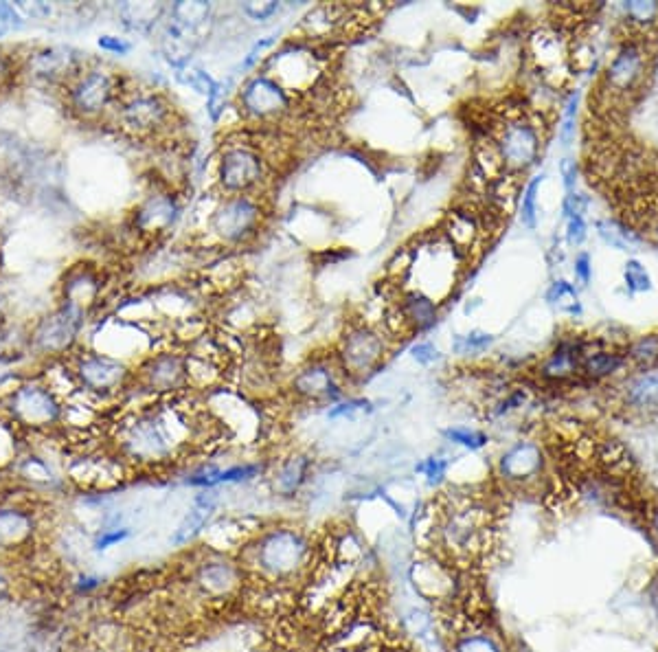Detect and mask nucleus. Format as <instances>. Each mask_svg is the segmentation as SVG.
Returning a JSON list of instances; mask_svg holds the SVG:
<instances>
[{"label": "nucleus", "instance_id": "f257e3e1", "mask_svg": "<svg viewBox=\"0 0 658 652\" xmlns=\"http://www.w3.org/2000/svg\"><path fill=\"white\" fill-rule=\"evenodd\" d=\"M196 431L198 420L180 407L154 404L123 415L115 429V444L126 462L156 466L174 462Z\"/></svg>", "mask_w": 658, "mask_h": 652}, {"label": "nucleus", "instance_id": "f03ea898", "mask_svg": "<svg viewBox=\"0 0 658 652\" xmlns=\"http://www.w3.org/2000/svg\"><path fill=\"white\" fill-rule=\"evenodd\" d=\"M0 418L16 431L47 435L64 424V398L42 376L25 378L0 400Z\"/></svg>", "mask_w": 658, "mask_h": 652}, {"label": "nucleus", "instance_id": "7ed1b4c3", "mask_svg": "<svg viewBox=\"0 0 658 652\" xmlns=\"http://www.w3.org/2000/svg\"><path fill=\"white\" fill-rule=\"evenodd\" d=\"M64 106L79 121H99L115 110L121 77L101 64H84L62 88Z\"/></svg>", "mask_w": 658, "mask_h": 652}, {"label": "nucleus", "instance_id": "20e7f679", "mask_svg": "<svg viewBox=\"0 0 658 652\" xmlns=\"http://www.w3.org/2000/svg\"><path fill=\"white\" fill-rule=\"evenodd\" d=\"M490 521L479 505L461 499L448 505L437 523V543L455 558H472L485 549Z\"/></svg>", "mask_w": 658, "mask_h": 652}, {"label": "nucleus", "instance_id": "39448f33", "mask_svg": "<svg viewBox=\"0 0 658 652\" xmlns=\"http://www.w3.org/2000/svg\"><path fill=\"white\" fill-rule=\"evenodd\" d=\"M650 60L652 53L645 38H632L623 42L617 53L612 55L604 77H601L597 101L608 106L610 99L626 101L630 95L639 93L645 84V77L650 73Z\"/></svg>", "mask_w": 658, "mask_h": 652}, {"label": "nucleus", "instance_id": "423d86ee", "mask_svg": "<svg viewBox=\"0 0 658 652\" xmlns=\"http://www.w3.org/2000/svg\"><path fill=\"white\" fill-rule=\"evenodd\" d=\"M117 126L136 139H154L169 132L174 121V108L154 91H123L115 110Z\"/></svg>", "mask_w": 658, "mask_h": 652}, {"label": "nucleus", "instance_id": "0eeeda50", "mask_svg": "<svg viewBox=\"0 0 658 652\" xmlns=\"http://www.w3.org/2000/svg\"><path fill=\"white\" fill-rule=\"evenodd\" d=\"M84 323L86 317L82 312L64 308L58 303L53 310L44 312L40 319L31 323L29 352L44 358V361H58V358L68 356L77 347Z\"/></svg>", "mask_w": 658, "mask_h": 652}, {"label": "nucleus", "instance_id": "6e6552de", "mask_svg": "<svg viewBox=\"0 0 658 652\" xmlns=\"http://www.w3.org/2000/svg\"><path fill=\"white\" fill-rule=\"evenodd\" d=\"M66 358V365L71 367L77 391H84L86 396H115L130 380L128 365L110 354H101L97 350H73Z\"/></svg>", "mask_w": 658, "mask_h": 652}, {"label": "nucleus", "instance_id": "1a4fd4ad", "mask_svg": "<svg viewBox=\"0 0 658 652\" xmlns=\"http://www.w3.org/2000/svg\"><path fill=\"white\" fill-rule=\"evenodd\" d=\"M494 148L507 172H527L538 161L542 150L540 126L523 112L509 115L496 130Z\"/></svg>", "mask_w": 658, "mask_h": 652}, {"label": "nucleus", "instance_id": "9d476101", "mask_svg": "<svg viewBox=\"0 0 658 652\" xmlns=\"http://www.w3.org/2000/svg\"><path fill=\"white\" fill-rule=\"evenodd\" d=\"M262 222V207L259 202L246 194L226 196L218 207L213 209L209 229L224 244H240L259 231Z\"/></svg>", "mask_w": 658, "mask_h": 652}, {"label": "nucleus", "instance_id": "9b49d317", "mask_svg": "<svg viewBox=\"0 0 658 652\" xmlns=\"http://www.w3.org/2000/svg\"><path fill=\"white\" fill-rule=\"evenodd\" d=\"M84 64L82 53L71 47H42L29 51L22 58L20 73L36 84L64 88Z\"/></svg>", "mask_w": 658, "mask_h": 652}, {"label": "nucleus", "instance_id": "f8f14e48", "mask_svg": "<svg viewBox=\"0 0 658 652\" xmlns=\"http://www.w3.org/2000/svg\"><path fill=\"white\" fill-rule=\"evenodd\" d=\"M40 532V516L29 503L0 499V556L31 552Z\"/></svg>", "mask_w": 658, "mask_h": 652}, {"label": "nucleus", "instance_id": "ddd939ff", "mask_svg": "<svg viewBox=\"0 0 658 652\" xmlns=\"http://www.w3.org/2000/svg\"><path fill=\"white\" fill-rule=\"evenodd\" d=\"M264 178V159L251 145H229L220 156L218 181L229 196L246 194Z\"/></svg>", "mask_w": 658, "mask_h": 652}, {"label": "nucleus", "instance_id": "4468645a", "mask_svg": "<svg viewBox=\"0 0 658 652\" xmlns=\"http://www.w3.org/2000/svg\"><path fill=\"white\" fill-rule=\"evenodd\" d=\"M136 382L147 393H172L187 387V354L165 350L147 356L136 372Z\"/></svg>", "mask_w": 658, "mask_h": 652}, {"label": "nucleus", "instance_id": "2eb2a0df", "mask_svg": "<svg viewBox=\"0 0 658 652\" xmlns=\"http://www.w3.org/2000/svg\"><path fill=\"white\" fill-rule=\"evenodd\" d=\"M384 358V339L369 325L349 328L340 343V365L349 376H367Z\"/></svg>", "mask_w": 658, "mask_h": 652}, {"label": "nucleus", "instance_id": "dca6fc26", "mask_svg": "<svg viewBox=\"0 0 658 652\" xmlns=\"http://www.w3.org/2000/svg\"><path fill=\"white\" fill-rule=\"evenodd\" d=\"M240 106L244 115L257 121L279 119L290 108V95L275 77L255 75L248 80L240 93Z\"/></svg>", "mask_w": 658, "mask_h": 652}, {"label": "nucleus", "instance_id": "f3484780", "mask_svg": "<svg viewBox=\"0 0 658 652\" xmlns=\"http://www.w3.org/2000/svg\"><path fill=\"white\" fill-rule=\"evenodd\" d=\"M101 290H104V277L99 268L90 262H77L62 275L60 306L88 317V312L97 306Z\"/></svg>", "mask_w": 658, "mask_h": 652}, {"label": "nucleus", "instance_id": "a211bd4d", "mask_svg": "<svg viewBox=\"0 0 658 652\" xmlns=\"http://www.w3.org/2000/svg\"><path fill=\"white\" fill-rule=\"evenodd\" d=\"M180 216V202L172 191H152L147 194L132 213V229L139 235H161L174 227Z\"/></svg>", "mask_w": 658, "mask_h": 652}, {"label": "nucleus", "instance_id": "6ab92c4d", "mask_svg": "<svg viewBox=\"0 0 658 652\" xmlns=\"http://www.w3.org/2000/svg\"><path fill=\"white\" fill-rule=\"evenodd\" d=\"M531 53L533 60L538 62V69L549 77L553 71H564L571 60V47L562 40L558 31H538L531 38Z\"/></svg>", "mask_w": 658, "mask_h": 652}, {"label": "nucleus", "instance_id": "aec40b11", "mask_svg": "<svg viewBox=\"0 0 658 652\" xmlns=\"http://www.w3.org/2000/svg\"><path fill=\"white\" fill-rule=\"evenodd\" d=\"M292 387L305 398H336L340 396V387L336 382L334 367L325 361L310 363L294 376Z\"/></svg>", "mask_w": 658, "mask_h": 652}, {"label": "nucleus", "instance_id": "412c9836", "mask_svg": "<svg viewBox=\"0 0 658 652\" xmlns=\"http://www.w3.org/2000/svg\"><path fill=\"white\" fill-rule=\"evenodd\" d=\"M542 468V453L536 444L520 442L501 459V472L512 481H527Z\"/></svg>", "mask_w": 658, "mask_h": 652}, {"label": "nucleus", "instance_id": "4be33fe9", "mask_svg": "<svg viewBox=\"0 0 658 652\" xmlns=\"http://www.w3.org/2000/svg\"><path fill=\"white\" fill-rule=\"evenodd\" d=\"M623 400L630 409H658V367L641 369L639 374H634L623 387Z\"/></svg>", "mask_w": 658, "mask_h": 652}, {"label": "nucleus", "instance_id": "5701e85b", "mask_svg": "<svg viewBox=\"0 0 658 652\" xmlns=\"http://www.w3.org/2000/svg\"><path fill=\"white\" fill-rule=\"evenodd\" d=\"M400 312L411 332L428 330L437 321V303L422 290H413L404 295L400 301Z\"/></svg>", "mask_w": 658, "mask_h": 652}, {"label": "nucleus", "instance_id": "b1692460", "mask_svg": "<svg viewBox=\"0 0 658 652\" xmlns=\"http://www.w3.org/2000/svg\"><path fill=\"white\" fill-rule=\"evenodd\" d=\"M211 18V5L207 3H176L169 9V20L176 29L185 33L187 38L198 40L200 29L207 25Z\"/></svg>", "mask_w": 658, "mask_h": 652}, {"label": "nucleus", "instance_id": "393cba45", "mask_svg": "<svg viewBox=\"0 0 658 652\" xmlns=\"http://www.w3.org/2000/svg\"><path fill=\"white\" fill-rule=\"evenodd\" d=\"M123 25L136 33L152 31L158 20L163 18L165 7L154 3H128L119 9Z\"/></svg>", "mask_w": 658, "mask_h": 652}, {"label": "nucleus", "instance_id": "a878e982", "mask_svg": "<svg viewBox=\"0 0 658 652\" xmlns=\"http://www.w3.org/2000/svg\"><path fill=\"white\" fill-rule=\"evenodd\" d=\"M481 227L470 211H455L448 218V238L452 249H470L479 238Z\"/></svg>", "mask_w": 658, "mask_h": 652}, {"label": "nucleus", "instance_id": "bb28decb", "mask_svg": "<svg viewBox=\"0 0 658 652\" xmlns=\"http://www.w3.org/2000/svg\"><path fill=\"white\" fill-rule=\"evenodd\" d=\"M599 238L617 251H634L641 244L637 231H632L628 224L619 220H599L597 222Z\"/></svg>", "mask_w": 658, "mask_h": 652}, {"label": "nucleus", "instance_id": "cd10ccee", "mask_svg": "<svg viewBox=\"0 0 658 652\" xmlns=\"http://www.w3.org/2000/svg\"><path fill=\"white\" fill-rule=\"evenodd\" d=\"M577 361H580V352H577V347L569 345V343H562L558 350L547 358V363L542 365V376L549 380L569 378L575 374Z\"/></svg>", "mask_w": 658, "mask_h": 652}, {"label": "nucleus", "instance_id": "c85d7f7f", "mask_svg": "<svg viewBox=\"0 0 658 652\" xmlns=\"http://www.w3.org/2000/svg\"><path fill=\"white\" fill-rule=\"evenodd\" d=\"M623 18L630 22V27L639 29L641 33L650 31L658 25V3L654 0H630L621 5Z\"/></svg>", "mask_w": 658, "mask_h": 652}, {"label": "nucleus", "instance_id": "c756f323", "mask_svg": "<svg viewBox=\"0 0 658 652\" xmlns=\"http://www.w3.org/2000/svg\"><path fill=\"white\" fill-rule=\"evenodd\" d=\"M549 303L553 308H558L560 312H566V314H577V317H580L582 314V303H580V297H577V292L575 288L569 284V281H553V286L549 290V295H547Z\"/></svg>", "mask_w": 658, "mask_h": 652}, {"label": "nucleus", "instance_id": "7c9ffc66", "mask_svg": "<svg viewBox=\"0 0 658 652\" xmlns=\"http://www.w3.org/2000/svg\"><path fill=\"white\" fill-rule=\"evenodd\" d=\"M626 358L643 369L654 367L658 363V334H645L639 336L637 341H632L628 345Z\"/></svg>", "mask_w": 658, "mask_h": 652}, {"label": "nucleus", "instance_id": "2f4dec72", "mask_svg": "<svg viewBox=\"0 0 658 652\" xmlns=\"http://www.w3.org/2000/svg\"><path fill=\"white\" fill-rule=\"evenodd\" d=\"M623 363H626V358L615 352L588 354L584 361V372L591 378H606L615 374Z\"/></svg>", "mask_w": 658, "mask_h": 652}, {"label": "nucleus", "instance_id": "473e14b6", "mask_svg": "<svg viewBox=\"0 0 658 652\" xmlns=\"http://www.w3.org/2000/svg\"><path fill=\"white\" fill-rule=\"evenodd\" d=\"M16 459H18L16 470L22 479H27L31 483H42V486H47V483L53 481V472L42 457L25 455V457H16Z\"/></svg>", "mask_w": 658, "mask_h": 652}, {"label": "nucleus", "instance_id": "72a5a7b5", "mask_svg": "<svg viewBox=\"0 0 658 652\" xmlns=\"http://www.w3.org/2000/svg\"><path fill=\"white\" fill-rule=\"evenodd\" d=\"M22 69V58H16L14 53H9L5 49H0V93L9 91L18 77Z\"/></svg>", "mask_w": 658, "mask_h": 652}, {"label": "nucleus", "instance_id": "f704fd0d", "mask_svg": "<svg viewBox=\"0 0 658 652\" xmlns=\"http://www.w3.org/2000/svg\"><path fill=\"white\" fill-rule=\"evenodd\" d=\"M494 343V339L490 334H485V332H470V334H465V336H457L455 343H452V347H455V352L459 354H479L483 350H487V347H490Z\"/></svg>", "mask_w": 658, "mask_h": 652}, {"label": "nucleus", "instance_id": "c9c22d12", "mask_svg": "<svg viewBox=\"0 0 658 652\" xmlns=\"http://www.w3.org/2000/svg\"><path fill=\"white\" fill-rule=\"evenodd\" d=\"M623 277H626V286L632 292H648L652 290V279L650 273L645 271V266L637 260H628L626 262V271H623Z\"/></svg>", "mask_w": 658, "mask_h": 652}, {"label": "nucleus", "instance_id": "e433bc0d", "mask_svg": "<svg viewBox=\"0 0 658 652\" xmlns=\"http://www.w3.org/2000/svg\"><path fill=\"white\" fill-rule=\"evenodd\" d=\"M542 178L544 176L533 178L523 194V213H520V218H523V224L527 229H536V205H538V189L542 185Z\"/></svg>", "mask_w": 658, "mask_h": 652}, {"label": "nucleus", "instance_id": "4c0bfd02", "mask_svg": "<svg viewBox=\"0 0 658 652\" xmlns=\"http://www.w3.org/2000/svg\"><path fill=\"white\" fill-rule=\"evenodd\" d=\"M178 80L194 88V91L202 93V95H211V91L215 88V82L211 80V77L200 71V69H194V66H183V69H180L178 73Z\"/></svg>", "mask_w": 658, "mask_h": 652}, {"label": "nucleus", "instance_id": "58836bf2", "mask_svg": "<svg viewBox=\"0 0 658 652\" xmlns=\"http://www.w3.org/2000/svg\"><path fill=\"white\" fill-rule=\"evenodd\" d=\"M207 514H209V508H204V505H196V508L187 514V519L183 521V525L178 527V534L174 536V541L176 543L189 541V538L200 530V525L204 523V516H207Z\"/></svg>", "mask_w": 658, "mask_h": 652}, {"label": "nucleus", "instance_id": "ea45409f", "mask_svg": "<svg viewBox=\"0 0 658 652\" xmlns=\"http://www.w3.org/2000/svg\"><path fill=\"white\" fill-rule=\"evenodd\" d=\"M577 101H580V95L573 93L566 101V110H564V121L560 128V141L564 148H569L575 139V117H577Z\"/></svg>", "mask_w": 658, "mask_h": 652}, {"label": "nucleus", "instance_id": "a19ab883", "mask_svg": "<svg viewBox=\"0 0 658 652\" xmlns=\"http://www.w3.org/2000/svg\"><path fill=\"white\" fill-rule=\"evenodd\" d=\"M0 25H3L7 31L22 29L25 27V16L20 14L16 5L0 3Z\"/></svg>", "mask_w": 658, "mask_h": 652}, {"label": "nucleus", "instance_id": "79ce46f5", "mask_svg": "<svg viewBox=\"0 0 658 652\" xmlns=\"http://www.w3.org/2000/svg\"><path fill=\"white\" fill-rule=\"evenodd\" d=\"M16 7L25 20H47L53 14L49 3H16Z\"/></svg>", "mask_w": 658, "mask_h": 652}, {"label": "nucleus", "instance_id": "37998d69", "mask_svg": "<svg viewBox=\"0 0 658 652\" xmlns=\"http://www.w3.org/2000/svg\"><path fill=\"white\" fill-rule=\"evenodd\" d=\"M279 3H272V0H268V3H246L244 5V11L248 16H251L253 20H259V22H264L268 18H272L279 11Z\"/></svg>", "mask_w": 658, "mask_h": 652}, {"label": "nucleus", "instance_id": "c03bdc74", "mask_svg": "<svg viewBox=\"0 0 658 652\" xmlns=\"http://www.w3.org/2000/svg\"><path fill=\"white\" fill-rule=\"evenodd\" d=\"M99 49L112 53V55H126L132 51V44L126 38H119V36H101Z\"/></svg>", "mask_w": 658, "mask_h": 652}, {"label": "nucleus", "instance_id": "a18cd8bd", "mask_svg": "<svg viewBox=\"0 0 658 652\" xmlns=\"http://www.w3.org/2000/svg\"><path fill=\"white\" fill-rule=\"evenodd\" d=\"M566 240L569 244L580 246L586 240V222L582 216H571L569 227H566Z\"/></svg>", "mask_w": 658, "mask_h": 652}, {"label": "nucleus", "instance_id": "49530a36", "mask_svg": "<svg viewBox=\"0 0 658 652\" xmlns=\"http://www.w3.org/2000/svg\"><path fill=\"white\" fill-rule=\"evenodd\" d=\"M413 358L419 365H433L439 361V350L433 343H417L413 347Z\"/></svg>", "mask_w": 658, "mask_h": 652}, {"label": "nucleus", "instance_id": "de8ad7c7", "mask_svg": "<svg viewBox=\"0 0 658 652\" xmlns=\"http://www.w3.org/2000/svg\"><path fill=\"white\" fill-rule=\"evenodd\" d=\"M450 440H455L463 446H470V448H481L487 440H485V435L481 433H472V431H461V429H455V431H450L448 433Z\"/></svg>", "mask_w": 658, "mask_h": 652}, {"label": "nucleus", "instance_id": "09e8293b", "mask_svg": "<svg viewBox=\"0 0 658 652\" xmlns=\"http://www.w3.org/2000/svg\"><path fill=\"white\" fill-rule=\"evenodd\" d=\"M560 172H562V178H564V187L571 191L577 183V163L571 161V159H564L560 163Z\"/></svg>", "mask_w": 658, "mask_h": 652}, {"label": "nucleus", "instance_id": "8fccbe9b", "mask_svg": "<svg viewBox=\"0 0 658 652\" xmlns=\"http://www.w3.org/2000/svg\"><path fill=\"white\" fill-rule=\"evenodd\" d=\"M575 273H577V277H580L584 281V284H588V281H591V257H588V253L577 255Z\"/></svg>", "mask_w": 658, "mask_h": 652}, {"label": "nucleus", "instance_id": "3c124183", "mask_svg": "<svg viewBox=\"0 0 658 652\" xmlns=\"http://www.w3.org/2000/svg\"><path fill=\"white\" fill-rule=\"evenodd\" d=\"M461 652H496L490 644L485 642V639H472V642H468L463 646Z\"/></svg>", "mask_w": 658, "mask_h": 652}, {"label": "nucleus", "instance_id": "603ef678", "mask_svg": "<svg viewBox=\"0 0 658 652\" xmlns=\"http://www.w3.org/2000/svg\"><path fill=\"white\" fill-rule=\"evenodd\" d=\"M11 593V578L5 571V567H0V602H5Z\"/></svg>", "mask_w": 658, "mask_h": 652}, {"label": "nucleus", "instance_id": "864d4df0", "mask_svg": "<svg viewBox=\"0 0 658 652\" xmlns=\"http://www.w3.org/2000/svg\"><path fill=\"white\" fill-rule=\"evenodd\" d=\"M424 470H428L430 477H439L441 472H444V464L437 462V459H430V462L424 466Z\"/></svg>", "mask_w": 658, "mask_h": 652}, {"label": "nucleus", "instance_id": "5fc2aeb1", "mask_svg": "<svg viewBox=\"0 0 658 652\" xmlns=\"http://www.w3.org/2000/svg\"><path fill=\"white\" fill-rule=\"evenodd\" d=\"M648 233H650V238H652V240L658 244V220H656V222L652 224V227L648 229Z\"/></svg>", "mask_w": 658, "mask_h": 652}, {"label": "nucleus", "instance_id": "6e6d98bb", "mask_svg": "<svg viewBox=\"0 0 658 652\" xmlns=\"http://www.w3.org/2000/svg\"><path fill=\"white\" fill-rule=\"evenodd\" d=\"M7 321V317H5V301H3V297H0V325H3Z\"/></svg>", "mask_w": 658, "mask_h": 652}, {"label": "nucleus", "instance_id": "4d7b16f0", "mask_svg": "<svg viewBox=\"0 0 658 652\" xmlns=\"http://www.w3.org/2000/svg\"><path fill=\"white\" fill-rule=\"evenodd\" d=\"M371 652H395V650H376V648H373Z\"/></svg>", "mask_w": 658, "mask_h": 652}, {"label": "nucleus", "instance_id": "13d9d810", "mask_svg": "<svg viewBox=\"0 0 658 652\" xmlns=\"http://www.w3.org/2000/svg\"><path fill=\"white\" fill-rule=\"evenodd\" d=\"M654 525H656V530H658V512H656V519H654Z\"/></svg>", "mask_w": 658, "mask_h": 652}]
</instances>
